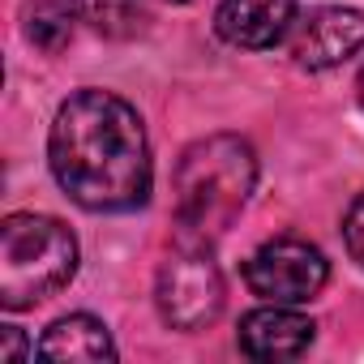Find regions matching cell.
<instances>
[{"label":"cell","instance_id":"obj_12","mask_svg":"<svg viewBox=\"0 0 364 364\" xmlns=\"http://www.w3.org/2000/svg\"><path fill=\"white\" fill-rule=\"evenodd\" d=\"M343 245H347V253L364 266V193L347 206V219H343Z\"/></svg>","mask_w":364,"mask_h":364},{"label":"cell","instance_id":"obj_4","mask_svg":"<svg viewBox=\"0 0 364 364\" xmlns=\"http://www.w3.org/2000/svg\"><path fill=\"white\" fill-rule=\"evenodd\" d=\"M154 300L171 330H185V334L206 330L223 309V274L210 249L198 240H180V249L159 266Z\"/></svg>","mask_w":364,"mask_h":364},{"label":"cell","instance_id":"obj_15","mask_svg":"<svg viewBox=\"0 0 364 364\" xmlns=\"http://www.w3.org/2000/svg\"><path fill=\"white\" fill-rule=\"evenodd\" d=\"M171 5H185V0H171Z\"/></svg>","mask_w":364,"mask_h":364},{"label":"cell","instance_id":"obj_6","mask_svg":"<svg viewBox=\"0 0 364 364\" xmlns=\"http://www.w3.org/2000/svg\"><path fill=\"white\" fill-rule=\"evenodd\" d=\"M364 48V14L343 5H321L296 18L287 35V52L300 69H334Z\"/></svg>","mask_w":364,"mask_h":364},{"label":"cell","instance_id":"obj_11","mask_svg":"<svg viewBox=\"0 0 364 364\" xmlns=\"http://www.w3.org/2000/svg\"><path fill=\"white\" fill-rule=\"evenodd\" d=\"M82 22H90L107 39H133L146 31V9L141 0H77Z\"/></svg>","mask_w":364,"mask_h":364},{"label":"cell","instance_id":"obj_13","mask_svg":"<svg viewBox=\"0 0 364 364\" xmlns=\"http://www.w3.org/2000/svg\"><path fill=\"white\" fill-rule=\"evenodd\" d=\"M5 360H22L26 355V343H22V334L18 330H5V351H0Z\"/></svg>","mask_w":364,"mask_h":364},{"label":"cell","instance_id":"obj_8","mask_svg":"<svg viewBox=\"0 0 364 364\" xmlns=\"http://www.w3.org/2000/svg\"><path fill=\"white\" fill-rule=\"evenodd\" d=\"M291 26H296V0H223L215 14L219 39L249 52L283 43Z\"/></svg>","mask_w":364,"mask_h":364},{"label":"cell","instance_id":"obj_1","mask_svg":"<svg viewBox=\"0 0 364 364\" xmlns=\"http://www.w3.org/2000/svg\"><path fill=\"white\" fill-rule=\"evenodd\" d=\"M48 159L56 185L86 210L120 215L150 198V141L141 116L112 90H77L60 103Z\"/></svg>","mask_w":364,"mask_h":364},{"label":"cell","instance_id":"obj_3","mask_svg":"<svg viewBox=\"0 0 364 364\" xmlns=\"http://www.w3.org/2000/svg\"><path fill=\"white\" fill-rule=\"evenodd\" d=\"M77 274V240L52 215H9L0 223V304L31 309Z\"/></svg>","mask_w":364,"mask_h":364},{"label":"cell","instance_id":"obj_10","mask_svg":"<svg viewBox=\"0 0 364 364\" xmlns=\"http://www.w3.org/2000/svg\"><path fill=\"white\" fill-rule=\"evenodd\" d=\"M82 22L77 0H35L26 9V39L43 52H60Z\"/></svg>","mask_w":364,"mask_h":364},{"label":"cell","instance_id":"obj_14","mask_svg":"<svg viewBox=\"0 0 364 364\" xmlns=\"http://www.w3.org/2000/svg\"><path fill=\"white\" fill-rule=\"evenodd\" d=\"M360 103H364V69H360Z\"/></svg>","mask_w":364,"mask_h":364},{"label":"cell","instance_id":"obj_7","mask_svg":"<svg viewBox=\"0 0 364 364\" xmlns=\"http://www.w3.org/2000/svg\"><path fill=\"white\" fill-rule=\"evenodd\" d=\"M313 321L296 313V304H266L240 317L236 343L249 360H296L313 343Z\"/></svg>","mask_w":364,"mask_h":364},{"label":"cell","instance_id":"obj_2","mask_svg":"<svg viewBox=\"0 0 364 364\" xmlns=\"http://www.w3.org/2000/svg\"><path fill=\"white\" fill-rule=\"evenodd\" d=\"M253 185H257V154L245 137L215 133L193 141L180 154L171 176L180 240L210 245L215 236H223L245 210Z\"/></svg>","mask_w":364,"mask_h":364},{"label":"cell","instance_id":"obj_9","mask_svg":"<svg viewBox=\"0 0 364 364\" xmlns=\"http://www.w3.org/2000/svg\"><path fill=\"white\" fill-rule=\"evenodd\" d=\"M39 355L43 360H116V343L99 317L73 313V317H60L39 338Z\"/></svg>","mask_w":364,"mask_h":364},{"label":"cell","instance_id":"obj_5","mask_svg":"<svg viewBox=\"0 0 364 364\" xmlns=\"http://www.w3.org/2000/svg\"><path fill=\"white\" fill-rule=\"evenodd\" d=\"M326 279H330V262L321 257V249L296 236H279L262 245L245 266V283L266 304H304L326 287Z\"/></svg>","mask_w":364,"mask_h":364}]
</instances>
